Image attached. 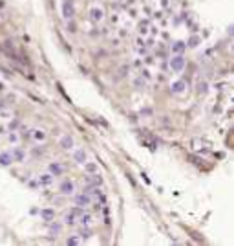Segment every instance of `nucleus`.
Segmentation results:
<instances>
[{
    "instance_id": "nucleus-1",
    "label": "nucleus",
    "mask_w": 234,
    "mask_h": 246,
    "mask_svg": "<svg viewBox=\"0 0 234 246\" xmlns=\"http://www.w3.org/2000/svg\"><path fill=\"white\" fill-rule=\"evenodd\" d=\"M168 66H170L172 72H183V68L187 66V61H185V57L181 53H174L170 57V61H168Z\"/></svg>"
},
{
    "instance_id": "nucleus-2",
    "label": "nucleus",
    "mask_w": 234,
    "mask_h": 246,
    "mask_svg": "<svg viewBox=\"0 0 234 246\" xmlns=\"http://www.w3.org/2000/svg\"><path fill=\"white\" fill-rule=\"evenodd\" d=\"M60 11H62L64 20H72L75 17V4H73V0H62Z\"/></svg>"
},
{
    "instance_id": "nucleus-3",
    "label": "nucleus",
    "mask_w": 234,
    "mask_h": 246,
    "mask_svg": "<svg viewBox=\"0 0 234 246\" xmlns=\"http://www.w3.org/2000/svg\"><path fill=\"white\" fill-rule=\"evenodd\" d=\"M88 17H90V20L92 22H102L104 20V9L102 7H97V6H93V7H90V11H88Z\"/></svg>"
},
{
    "instance_id": "nucleus-4",
    "label": "nucleus",
    "mask_w": 234,
    "mask_h": 246,
    "mask_svg": "<svg viewBox=\"0 0 234 246\" xmlns=\"http://www.w3.org/2000/svg\"><path fill=\"white\" fill-rule=\"evenodd\" d=\"M58 193L60 195H73V182L70 178H64L58 184Z\"/></svg>"
},
{
    "instance_id": "nucleus-5",
    "label": "nucleus",
    "mask_w": 234,
    "mask_h": 246,
    "mask_svg": "<svg viewBox=\"0 0 234 246\" xmlns=\"http://www.w3.org/2000/svg\"><path fill=\"white\" fill-rule=\"evenodd\" d=\"M73 202H75V206L84 207V206H88L90 202H92V197H90L88 193H77V195L73 197Z\"/></svg>"
},
{
    "instance_id": "nucleus-6",
    "label": "nucleus",
    "mask_w": 234,
    "mask_h": 246,
    "mask_svg": "<svg viewBox=\"0 0 234 246\" xmlns=\"http://www.w3.org/2000/svg\"><path fill=\"white\" fill-rule=\"evenodd\" d=\"M58 145H60V149H64V151H72V149H73V138H72L70 134H62V136L58 138Z\"/></svg>"
},
{
    "instance_id": "nucleus-7",
    "label": "nucleus",
    "mask_w": 234,
    "mask_h": 246,
    "mask_svg": "<svg viewBox=\"0 0 234 246\" xmlns=\"http://www.w3.org/2000/svg\"><path fill=\"white\" fill-rule=\"evenodd\" d=\"M170 90H172L174 94H185V90H187V83L183 81V79H176V81L170 84Z\"/></svg>"
},
{
    "instance_id": "nucleus-8",
    "label": "nucleus",
    "mask_w": 234,
    "mask_h": 246,
    "mask_svg": "<svg viewBox=\"0 0 234 246\" xmlns=\"http://www.w3.org/2000/svg\"><path fill=\"white\" fill-rule=\"evenodd\" d=\"M73 162L75 164H84L86 162V151L84 149H73Z\"/></svg>"
},
{
    "instance_id": "nucleus-9",
    "label": "nucleus",
    "mask_w": 234,
    "mask_h": 246,
    "mask_svg": "<svg viewBox=\"0 0 234 246\" xmlns=\"http://www.w3.org/2000/svg\"><path fill=\"white\" fill-rule=\"evenodd\" d=\"M50 173H51L53 176H60V175L64 173V169H62V165L58 164V162H51V164H50Z\"/></svg>"
},
{
    "instance_id": "nucleus-10",
    "label": "nucleus",
    "mask_w": 234,
    "mask_h": 246,
    "mask_svg": "<svg viewBox=\"0 0 234 246\" xmlns=\"http://www.w3.org/2000/svg\"><path fill=\"white\" fill-rule=\"evenodd\" d=\"M40 215H42V219H44L46 222H50V221L55 219V211H53L51 207H44V209L40 211Z\"/></svg>"
},
{
    "instance_id": "nucleus-11",
    "label": "nucleus",
    "mask_w": 234,
    "mask_h": 246,
    "mask_svg": "<svg viewBox=\"0 0 234 246\" xmlns=\"http://www.w3.org/2000/svg\"><path fill=\"white\" fill-rule=\"evenodd\" d=\"M88 184L92 185V187H99V185L102 184V178L99 176L97 173H92V175L88 176Z\"/></svg>"
},
{
    "instance_id": "nucleus-12",
    "label": "nucleus",
    "mask_w": 234,
    "mask_h": 246,
    "mask_svg": "<svg viewBox=\"0 0 234 246\" xmlns=\"http://www.w3.org/2000/svg\"><path fill=\"white\" fill-rule=\"evenodd\" d=\"M39 184L40 185H50V184H53V175L51 173H46V175H40L39 176Z\"/></svg>"
},
{
    "instance_id": "nucleus-13",
    "label": "nucleus",
    "mask_w": 234,
    "mask_h": 246,
    "mask_svg": "<svg viewBox=\"0 0 234 246\" xmlns=\"http://www.w3.org/2000/svg\"><path fill=\"white\" fill-rule=\"evenodd\" d=\"M13 164V158H11V153H0V165L7 167V165Z\"/></svg>"
},
{
    "instance_id": "nucleus-14",
    "label": "nucleus",
    "mask_w": 234,
    "mask_h": 246,
    "mask_svg": "<svg viewBox=\"0 0 234 246\" xmlns=\"http://www.w3.org/2000/svg\"><path fill=\"white\" fill-rule=\"evenodd\" d=\"M31 138H33L35 142H44V140H46V130H42V129H35V130L31 132Z\"/></svg>"
},
{
    "instance_id": "nucleus-15",
    "label": "nucleus",
    "mask_w": 234,
    "mask_h": 246,
    "mask_svg": "<svg viewBox=\"0 0 234 246\" xmlns=\"http://www.w3.org/2000/svg\"><path fill=\"white\" fill-rule=\"evenodd\" d=\"M24 156H26V153H24L22 149H19V147L11 151V158H13L15 162H22V160H24Z\"/></svg>"
},
{
    "instance_id": "nucleus-16",
    "label": "nucleus",
    "mask_w": 234,
    "mask_h": 246,
    "mask_svg": "<svg viewBox=\"0 0 234 246\" xmlns=\"http://www.w3.org/2000/svg\"><path fill=\"white\" fill-rule=\"evenodd\" d=\"M185 42L183 41H176L174 44H172V53H181L183 55V52H185Z\"/></svg>"
},
{
    "instance_id": "nucleus-17",
    "label": "nucleus",
    "mask_w": 234,
    "mask_h": 246,
    "mask_svg": "<svg viewBox=\"0 0 234 246\" xmlns=\"http://www.w3.org/2000/svg\"><path fill=\"white\" fill-rule=\"evenodd\" d=\"M60 230H62V226L58 224V222H53V221H50V233H51V237H55L60 233Z\"/></svg>"
},
{
    "instance_id": "nucleus-18",
    "label": "nucleus",
    "mask_w": 234,
    "mask_h": 246,
    "mask_svg": "<svg viewBox=\"0 0 234 246\" xmlns=\"http://www.w3.org/2000/svg\"><path fill=\"white\" fill-rule=\"evenodd\" d=\"M64 222H66V224H70V226L77 224V215H73V213L70 211V213H68V215L64 217Z\"/></svg>"
},
{
    "instance_id": "nucleus-19",
    "label": "nucleus",
    "mask_w": 234,
    "mask_h": 246,
    "mask_svg": "<svg viewBox=\"0 0 234 246\" xmlns=\"http://www.w3.org/2000/svg\"><path fill=\"white\" fill-rule=\"evenodd\" d=\"M197 92H199V94H207V92H209V83L201 79V81L197 83Z\"/></svg>"
},
{
    "instance_id": "nucleus-20",
    "label": "nucleus",
    "mask_w": 234,
    "mask_h": 246,
    "mask_svg": "<svg viewBox=\"0 0 234 246\" xmlns=\"http://www.w3.org/2000/svg\"><path fill=\"white\" fill-rule=\"evenodd\" d=\"M79 222L82 226H88L90 222H92V217L88 215V213H80V219H79Z\"/></svg>"
},
{
    "instance_id": "nucleus-21",
    "label": "nucleus",
    "mask_w": 234,
    "mask_h": 246,
    "mask_svg": "<svg viewBox=\"0 0 234 246\" xmlns=\"http://www.w3.org/2000/svg\"><path fill=\"white\" fill-rule=\"evenodd\" d=\"M199 42H201V39H199L197 35H192V37L188 39V42H187V44H188L190 48H196V46H199Z\"/></svg>"
},
{
    "instance_id": "nucleus-22",
    "label": "nucleus",
    "mask_w": 234,
    "mask_h": 246,
    "mask_svg": "<svg viewBox=\"0 0 234 246\" xmlns=\"http://www.w3.org/2000/svg\"><path fill=\"white\" fill-rule=\"evenodd\" d=\"M84 169H86V173H88V175L97 173V165H95V164H86V162H84Z\"/></svg>"
},
{
    "instance_id": "nucleus-23",
    "label": "nucleus",
    "mask_w": 234,
    "mask_h": 246,
    "mask_svg": "<svg viewBox=\"0 0 234 246\" xmlns=\"http://www.w3.org/2000/svg\"><path fill=\"white\" fill-rule=\"evenodd\" d=\"M92 235H93L92 230H88V228H82V230H80V237H82V239H90Z\"/></svg>"
},
{
    "instance_id": "nucleus-24",
    "label": "nucleus",
    "mask_w": 234,
    "mask_h": 246,
    "mask_svg": "<svg viewBox=\"0 0 234 246\" xmlns=\"http://www.w3.org/2000/svg\"><path fill=\"white\" fill-rule=\"evenodd\" d=\"M134 84H136L137 90H141V88L145 86V83H143V75H141V77H137V79H134Z\"/></svg>"
},
{
    "instance_id": "nucleus-25",
    "label": "nucleus",
    "mask_w": 234,
    "mask_h": 246,
    "mask_svg": "<svg viewBox=\"0 0 234 246\" xmlns=\"http://www.w3.org/2000/svg\"><path fill=\"white\" fill-rule=\"evenodd\" d=\"M19 127H20V121H19V120H11V121H9V129H11V130H17Z\"/></svg>"
},
{
    "instance_id": "nucleus-26",
    "label": "nucleus",
    "mask_w": 234,
    "mask_h": 246,
    "mask_svg": "<svg viewBox=\"0 0 234 246\" xmlns=\"http://www.w3.org/2000/svg\"><path fill=\"white\" fill-rule=\"evenodd\" d=\"M68 31H70V33H75V31H77V26H75V22L68 20Z\"/></svg>"
},
{
    "instance_id": "nucleus-27",
    "label": "nucleus",
    "mask_w": 234,
    "mask_h": 246,
    "mask_svg": "<svg viewBox=\"0 0 234 246\" xmlns=\"http://www.w3.org/2000/svg\"><path fill=\"white\" fill-rule=\"evenodd\" d=\"M66 244H68V246H77L79 244V239H77V237H72V239H68V241H66Z\"/></svg>"
},
{
    "instance_id": "nucleus-28",
    "label": "nucleus",
    "mask_w": 234,
    "mask_h": 246,
    "mask_svg": "<svg viewBox=\"0 0 234 246\" xmlns=\"http://www.w3.org/2000/svg\"><path fill=\"white\" fill-rule=\"evenodd\" d=\"M126 70H128L126 66H121V72H119L121 75H119V77H124V75H126Z\"/></svg>"
},
{
    "instance_id": "nucleus-29",
    "label": "nucleus",
    "mask_w": 234,
    "mask_h": 246,
    "mask_svg": "<svg viewBox=\"0 0 234 246\" xmlns=\"http://www.w3.org/2000/svg\"><path fill=\"white\" fill-rule=\"evenodd\" d=\"M17 140H19V136H17V134H11V136H9V142H17Z\"/></svg>"
},
{
    "instance_id": "nucleus-30",
    "label": "nucleus",
    "mask_w": 234,
    "mask_h": 246,
    "mask_svg": "<svg viewBox=\"0 0 234 246\" xmlns=\"http://www.w3.org/2000/svg\"><path fill=\"white\" fill-rule=\"evenodd\" d=\"M234 31H232V26H229V28H227V35H232Z\"/></svg>"
},
{
    "instance_id": "nucleus-31",
    "label": "nucleus",
    "mask_w": 234,
    "mask_h": 246,
    "mask_svg": "<svg viewBox=\"0 0 234 246\" xmlns=\"http://www.w3.org/2000/svg\"><path fill=\"white\" fill-rule=\"evenodd\" d=\"M0 90H4V84H2V83H0Z\"/></svg>"
}]
</instances>
